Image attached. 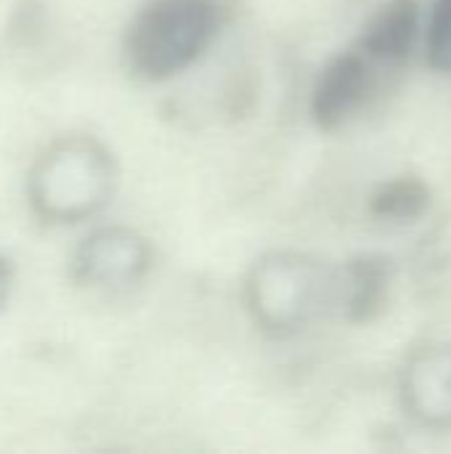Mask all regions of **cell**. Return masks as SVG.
<instances>
[{"mask_svg":"<svg viewBox=\"0 0 451 454\" xmlns=\"http://www.w3.org/2000/svg\"><path fill=\"white\" fill-rule=\"evenodd\" d=\"M218 27L215 0H149L128 24L125 61L141 80H170L210 48Z\"/></svg>","mask_w":451,"mask_h":454,"instance_id":"1","label":"cell"},{"mask_svg":"<svg viewBox=\"0 0 451 454\" xmlns=\"http://www.w3.org/2000/svg\"><path fill=\"white\" fill-rule=\"evenodd\" d=\"M114 189V160L90 136L51 144L29 170L27 194L37 218L77 223L101 210Z\"/></svg>","mask_w":451,"mask_h":454,"instance_id":"2","label":"cell"},{"mask_svg":"<svg viewBox=\"0 0 451 454\" xmlns=\"http://www.w3.org/2000/svg\"><path fill=\"white\" fill-rule=\"evenodd\" d=\"M324 266L306 255H271L260 261L247 285L250 309L266 330H298L330 298Z\"/></svg>","mask_w":451,"mask_h":454,"instance_id":"3","label":"cell"},{"mask_svg":"<svg viewBox=\"0 0 451 454\" xmlns=\"http://www.w3.org/2000/svg\"><path fill=\"white\" fill-rule=\"evenodd\" d=\"M377 59L356 45L354 51L338 53L322 69L311 93V117L322 130L343 128L367 106L377 88Z\"/></svg>","mask_w":451,"mask_h":454,"instance_id":"4","label":"cell"},{"mask_svg":"<svg viewBox=\"0 0 451 454\" xmlns=\"http://www.w3.org/2000/svg\"><path fill=\"white\" fill-rule=\"evenodd\" d=\"M149 245L130 229H101L90 234L72 258V274L80 285L117 287L130 285L149 269Z\"/></svg>","mask_w":451,"mask_h":454,"instance_id":"5","label":"cell"},{"mask_svg":"<svg viewBox=\"0 0 451 454\" xmlns=\"http://www.w3.org/2000/svg\"><path fill=\"white\" fill-rule=\"evenodd\" d=\"M404 394L417 418L451 426V348L428 351L415 359L404 380Z\"/></svg>","mask_w":451,"mask_h":454,"instance_id":"6","label":"cell"},{"mask_svg":"<svg viewBox=\"0 0 451 454\" xmlns=\"http://www.w3.org/2000/svg\"><path fill=\"white\" fill-rule=\"evenodd\" d=\"M420 8L417 0H391L385 3L359 37V48L377 59L380 64H401L417 37Z\"/></svg>","mask_w":451,"mask_h":454,"instance_id":"7","label":"cell"},{"mask_svg":"<svg viewBox=\"0 0 451 454\" xmlns=\"http://www.w3.org/2000/svg\"><path fill=\"white\" fill-rule=\"evenodd\" d=\"M388 271V261L377 255H364L346 266L343 306L351 322H369L383 311L391 277Z\"/></svg>","mask_w":451,"mask_h":454,"instance_id":"8","label":"cell"},{"mask_svg":"<svg viewBox=\"0 0 451 454\" xmlns=\"http://www.w3.org/2000/svg\"><path fill=\"white\" fill-rule=\"evenodd\" d=\"M428 205H431L428 186L412 176H401L383 184L369 202L372 213L388 221H415L428 210Z\"/></svg>","mask_w":451,"mask_h":454,"instance_id":"9","label":"cell"},{"mask_svg":"<svg viewBox=\"0 0 451 454\" xmlns=\"http://www.w3.org/2000/svg\"><path fill=\"white\" fill-rule=\"evenodd\" d=\"M425 59L436 72L451 74V0H433L425 32Z\"/></svg>","mask_w":451,"mask_h":454,"instance_id":"10","label":"cell"},{"mask_svg":"<svg viewBox=\"0 0 451 454\" xmlns=\"http://www.w3.org/2000/svg\"><path fill=\"white\" fill-rule=\"evenodd\" d=\"M11 282H13V266L8 258H0V309L11 295Z\"/></svg>","mask_w":451,"mask_h":454,"instance_id":"11","label":"cell"}]
</instances>
